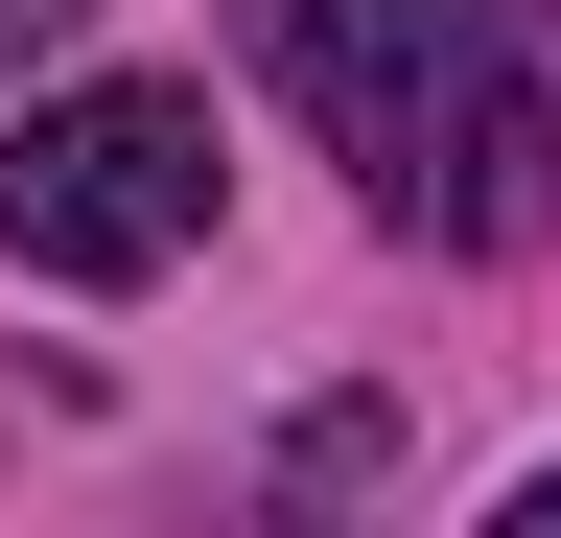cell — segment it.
Returning <instances> with one entry per match:
<instances>
[{"instance_id": "obj_1", "label": "cell", "mask_w": 561, "mask_h": 538, "mask_svg": "<svg viewBox=\"0 0 561 538\" xmlns=\"http://www.w3.org/2000/svg\"><path fill=\"white\" fill-rule=\"evenodd\" d=\"M257 71L328 117V164L445 257H538L561 211V71L538 0H257Z\"/></svg>"}, {"instance_id": "obj_2", "label": "cell", "mask_w": 561, "mask_h": 538, "mask_svg": "<svg viewBox=\"0 0 561 538\" xmlns=\"http://www.w3.org/2000/svg\"><path fill=\"white\" fill-rule=\"evenodd\" d=\"M210 234V94L187 71H94L0 117V257L24 282H164Z\"/></svg>"}, {"instance_id": "obj_3", "label": "cell", "mask_w": 561, "mask_h": 538, "mask_svg": "<svg viewBox=\"0 0 561 538\" xmlns=\"http://www.w3.org/2000/svg\"><path fill=\"white\" fill-rule=\"evenodd\" d=\"M515 538H561V468H538V492H515Z\"/></svg>"}]
</instances>
